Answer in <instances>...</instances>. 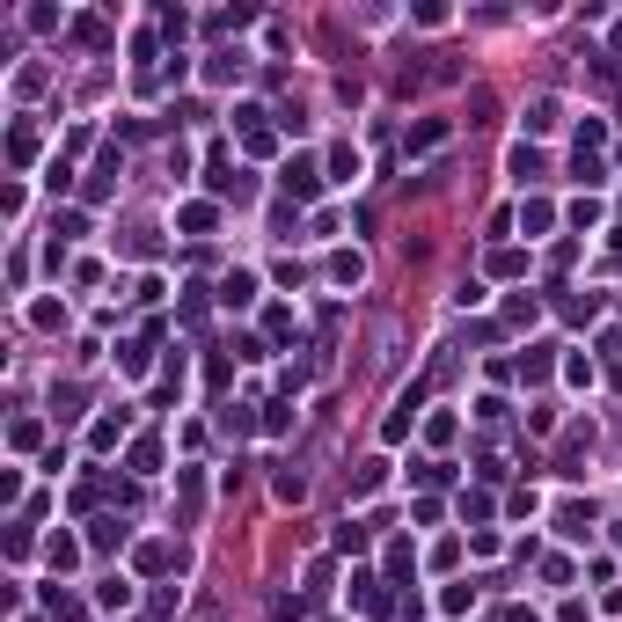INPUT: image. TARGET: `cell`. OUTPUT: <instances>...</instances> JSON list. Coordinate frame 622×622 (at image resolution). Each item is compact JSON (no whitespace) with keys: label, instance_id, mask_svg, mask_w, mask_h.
Returning <instances> with one entry per match:
<instances>
[{"label":"cell","instance_id":"d6986e66","mask_svg":"<svg viewBox=\"0 0 622 622\" xmlns=\"http://www.w3.org/2000/svg\"><path fill=\"white\" fill-rule=\"evenodd\" d=\"M44 608H51V615H59V622H88V608H81L74 593H59V586H51V593H44Z\"/></svg>","mask_w":622,"mask_h":622},{"label":"cell","instance_id":"5bb4252c","mask_svg":"<svg viewBox=\"0 0 622 622\" xmlns=\"http://www.w3.org/2000/svg\"><path fill=\"white\" fill-rule=\"evenodd\" d=\"M8 161H15V168H30V161H37V132H30V125H15V132H8Z\"/></svg>","mask_w":622,"mask_h":622},{"label":"cell","instance_id":"cb8c5ba5","mask_svg":"<svg viewBox=\"0 0 622 622\" xmlns=\"http://www.w3.org/2000/svg\"><path fill=\"white\" fill-rule=\"evenodd\" d=\"M469 600H476L469 586H446V593H439V615H469Z\"/></svg>","mask_w":622,"mask_h":622},{"label":"cell","instance_id":"ffe728a7","mask_svg":"<svg viewBox=\"0 0 622 622\" xmlns=\"http://www.w3.org/2000/svg\"><path fill=\"white\" fill-rule=\"evenodd\" d=\"M359 176V154L352 147H329V184H352Z\"/></svg>","mask_w":622,"mask_h":622},{"label":"cell","instance_id":"52a82bcc","mask_svg":"<svg viewBox=\"0 0 622 622\" xmlns=\"http://www.w3.org/2000/svg\"><path fill=\"white\" fill-rule=\"evenodd\" d=\"M556 125H563V103L556 95H535L527 103V132H556Z\"/></svg>","mask_w":622,"mask_h":622},{"label":"cell","instance_id":"d4e9b609","mask_svg":"<svg viewBox=\"0 0 622 622\" xmlns=\"http://www.w3.org/2000/svg\"><path fill=\"white\" fill-rule=\"evenodd\" d=\"M249 425H257V418H249V410H242V403H228V410H220V432H235V439H242V432H249Z\"/></svg>","mask_w":622,"mask_h":622},{"label":"cell","instance_id":"9a60e30c","mask_svg":"<svg viewBox=\"0 0 622 622\" xmlns=\"http://www.w3.org/2000/svg\"><path fill=\"white\" fill-rule=\"evenodd\" d=\"M549 366H556V345H535V352H520V374H527V381H549Z\"/></svg>","mask_w":622,"mask_h":622},{"label":"cell","instance_id":"30bf717a","mask_svg":"<svg viewBox=\"0 0 622 622\" xmlns=\"http://www.w3.org/2000/svg\"><path fill=\"white\" fill-rule=\"evenodd\" d=\"M110 184H118V147H103L95 176H88V198H110Z\"/></svg>","mask_w":622,"mask_h":622},{"label":"cell","instance_id":"3957f363","mask_svg":"<svg viewBox=\"0 0 622 622\" xmlns=\"http://www.w3.org/2000/svg\"><path fill=\"white\" fill-rule=\"evenodd\" d=\"M439 140H446V118H418V125L403 132V161H418V154H432Z\"/></svg>","mask_w":622,"mask_h":622},{"label":"cell","instance_id":"7a4b0ae2","mask_svg":"<svg viewBox=\"0 0 622 622\" xmlns=\"http://www.w3.org/2000/svg\"><path fill=\"white\" fill-rule=\"evenodd\" d=\"M556 535H563V542H586V535H593V505L563 498V505H556Z\"/></svg>","mask_w":622,"mask_h":622},{"label":"cell","instance_id":"4fadbf2b","mask_svg":"<svg viewBox=\"0 0 622 622\" xmlns=\"http://www.w3.org/2000/svg\"><path fill=\"white\" fill-rule=\"evenodd\" d=\"M329 278H337V286H359V278H366V264H359L352 249H337V257H329Z\"/></svg>","mask_w":622,"mask_h":622},{"label":"cell","instance_id":"7402d4cb","mask_svg":"<svg viewBox=\"0 0 622 622\" xmlns=\"http://www.w3.org/2000/svg\"><path fill=\"white\" fill-rule=\"evenodd\" d=\"M205 74H212V81H235V74H242V51H212Z\"/></svg>","mask_w":622,"mask_h":622},{"label":"cell","instance_id":"83f0119b","mask_svg":"<svg viewBox=\"0 0 622 622\" xmlns=\"http://www.w3.org/2000/svg\"><path fill=\"white\" fill-rule=\"evenodd\" d=\"M600 140H608V125H600V118H586V125H579V154H593Z\"/></svg>","mask_w":622,"mask_h":622},{"label":"cell","instance_id":"4316f807","mask_svg":"<svg viewBox=\"0 0 622 622\" xmlns=\"http://www.w3.org/2000/svg\"><path fill=\"white\" fill-rule=\"evenodd\" d=\"M74 37H81V44H110V23H95V15H88V23H74Z\"/></svg>","mask_w":622,"mask_h":622},{"label":"cell","instance_id":"e0dca14e","mask_svg":"<svg viewBox=\"0 0 622 622\" xmlns=\"http://www.w3.org/2000/svg\"><path fill=\"white\" fill-rule=\"evenodd\" d=\"M549 220H556V205H549V198H527V205H520V228H527V235H542Z\"/></svg>","mask_w":622,"mask_h":622},{"label":"cell","instance_id":"ba28073f","mask_svg":"<svg viewBox=\"0 0 622 622\" xmlns=\"http://www.w3.org/2000/svg\"><path fill=\"white\" fill-rule=\"evenodd\" d=\"M212 220H220V205H205V198H198V205H184V212H176V228H184V235H212Z\"/></svg>","mask_w":622,"mask_h":622},{"label":"cell","instance_id":"2e32d148","mask_svg":"<svg viewBox=\"0 0 622 622\" xmlns=\"http://www.w3.org/2000/svg\"><path fill=\"white\" fill-rule=\"evenodd\" d=\"M168 563H176V572H184V556L168 549V542H147V549H140V572H168Z\"/></svg>","mask_w":622,"mask_h":622},{"label":"cell","instance_id":"277c9868","mask_svg":"<svg viewBox=\"0 0 622 622\" xmlns=\"http://www.w3.org/2000/svg\"><path fill=\"white\" fill-rule=\"evenodd\" d=\"M278 184H286L293 198H315V191H322V168H315L308 154H293V161H286V176H278Z\"/></svg>","mask_w":622,"mask_h":622},{"label":"cell","instance_id":"7c38bea8","mask_svg":"<svg viewBox=\"0 0 622 622\" xmlns=\"http://www.w3.org/2000/svg\"><path fill=\"white\" fill-rule=\"evenodd\" d=\"M95 608H118V615H125V608H132V579H103V586H95Z\"/></svg>","mask_w":622,"mask_h":622},{"label":"cell","instance_id":"484cf974","mask_svg":"<svg viewBox=\"0 0 622 622\" xmlns=\"http://www.w3.org/2000/svg\"><path fill=\"white\" fill-rule=\"evenodd\" d=\"M563 381H572V388H586V381H593V359H579V352H572V359H563Z\"/></svg>","mask_w":622,"mask_h":622},{"label":"cell","instance_id":"44dd1931","mask_svg":"<svg viewBox=\"0 0 622 622\" xmlns=\"http://www.w3.org/2000/svg\"><path fill=\"white\" fill-rule=\"evenodd\" d=\"M44 556L67 572V563H81V542H74V535H51V542H44Z\"/></svg>","mask_w":622,"mask_h":622},{"label":"cell","instance_id":"8fae6325","mask_svg":"<svg viewBox=\"0 0 622 622\" xmlns=\"http://www.w3.org/2000/svg\"><path fill=\"white\" fill-rule=\"evenodd\" d=\"M118 439H125V410H118V418H95V432H88V446H95V455H110Z\"/></svg>","mask_w":622,"mask_h":622},{"label":"cell","instance_id":"6da1fadb","mask_svg":"<svg viewBox=\"0 0 622 622\" xmlns=\"http://www.w3.org/2000/svg\"><path fill=\"white\" fill-rule=\"evenodd\" d=\"M418 403H425V388H403V395H395V410L381 418V439H403V432L418 425Z\"/></svg>","mask_w":622,"mask_h":622},{"label":"cell","instance_id":"603a6c76","mask_svg":"<svg viewBox=\"0 0 622 622\" xmlns=\"http://www.w3.org/2000/svg\"><path fill=\"white\" fill-rule=\"evenodd\" d=\"M491 271H498V278H520V271H527V257H520V249H498V257H491Z\"/></svg>","mask_w":622,"mask_h":622},{"label":"cell","instance_id":"8992f818","mask_svg":"<svg viewBox=\"0 0 622 622\" xmlns=\"http://www.w3.org/2000/svg\"><path fill=\"white\" fill-rule=\"evenodd\" d=\"M257 301V278L249 271H228V278H220V308H249Z\"/></svg>","mask_w":622,"mask_h":622},{"label":"cell","instance_id":"5b68a950","mask_svg":"<svg viewBox=\"0 0 622 622\" xmlns=\"http://www.w3.org/2000/svg\"><path fill=\"white\" fill-rule=\"evenodd\" d=\"M505 168H513V184H542V168H549V161H542V147H527V140H520L513 154H505Z\"/></svg>","mask_w":622,"mask_h":622},{"label":"cell","instance_id":"ac0fdd59","mask_svg":"<svg viewBox=\"0 0 622 622\" xmlns=\"http://www.w3.org/2000/svg\"><path fill=\"white\" fill-rule=\"evenodd\" d=\"M88 549H125V520H95L88 527Z\"/></svg>","mask_w":622,"mask_h":622},{"label":"cell","instance_id":"9c48e42d","mask_svg":"<svg viewBox=\"0 0 622 622\" xmlns=\"http://www.w3.org/2000/svg\"><path fill=\"white\" fill-rule=\"evenodd\" d=\"M125 462H132V476H154V469H161V439H154V432L132 439V455H125Z\"/></svg>","mask_w":622,"mask_h":622}]
</instances>
